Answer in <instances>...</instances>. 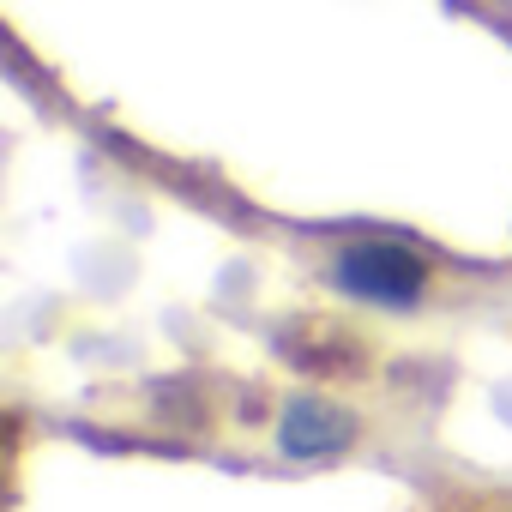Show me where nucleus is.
<instances>
[{
    "label": "nucleus",
    "mask_w": 512,
    "mask_h": 512,
    "mask_svg": "<svg viewBox=\"0 0 512 512\" xmlns=\"http://www.w3.org/2000/svg\"><path fill=\"white\" fill-rule=\"evenodd\" d=\"M332 284L368 308H416L428 290V266L398 241H356L332 260Z\"/></svg>",
    "instance_id": "obj_1"
},
{
    "label": "nucleus",
    "mask_w": 512,
    "mask_h": 512,
    "mask_svg": "<svg viewBox=\"0 0 512 512\" xmlns=\"http://www.w3.org/2000/svg\"><path fill=\"white\" fill-rule=\"evenodd\" d=\"M350 434H356V422L326 398H290V410L278 422V446L290 458H332L350 446Z\"/></svg>",
    "instance_id": "obj_2"
}]
</instances>
